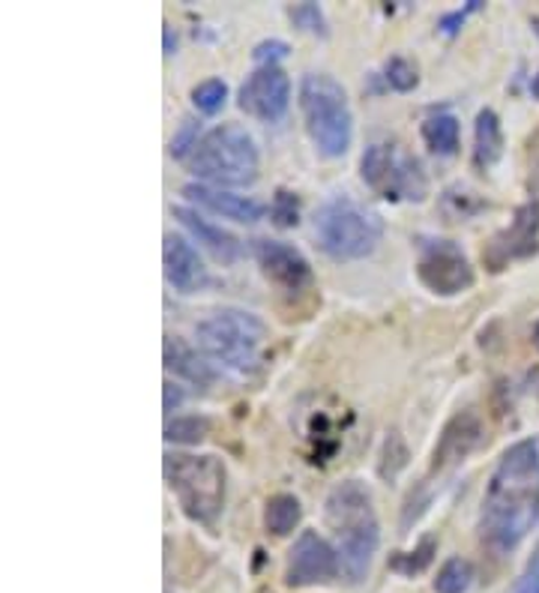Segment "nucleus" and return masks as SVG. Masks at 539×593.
Returning <instances> with one entry per match:
<instances>
[{"label": "nucleus", "instance_id": "aec40b11", "mask_svg": "<svg viewBox=\"0 0 539 593\" xmlns=\"http://www.w3.org/2000/svg\"><path fill=\"white\" fill-rule=\"evenodd\" d=\"M422 141L438 157H455L458 145H462V123L455 114H446V111L434 114L422 123Z\"/></svg>", "mask_w": 539, "mask_h": 593}, {"label": "nucleus", "instance_id": "f03ea898", "mask_svg": "<svg viewBox=\"0 0 539 593\" xmlns=\"http://www.w3.org/2000/svg\"><path fill=\"white\" fill-rule=\"evenodd\" d=\"M323 521L333 531L342 576L347 584H363L381 545V524L369 485L359 480L335 483L323 497Z\"/></svg>", "mask_w": 539, "mask_h": 593}, {"label": "nucleus", "instance_id": "6e6552de", "mask_svg": "<svg viewBox=\"0 0 539 593\" xmlns=\"http://www.w3.org/2000/svg\"><path fill=\"white\" fill-rule=\"evenodd\" d=\"M359 174L371 193L387 201H422L429 195L422 162L395 141H371L359 159Z\"/></svg>", "mask_w": 539, "mask_h": 593}, {"label": "nucleus", "instance_id": "e433bc0d", "mask_svg": "<svg viewBox=\"0 0 539 593\" xmlns=\"http://www.w3.org/2000/svg\"><path fill=\"white\" fill-rule=\"evenodd\" d=\"M530 27H534V34L539 37V15H534V18H530Z\"/></svg>", "mask_w": 539, "mask_h": 593}, {"label": "nucleus", "instance_id": "7c9ffc66", "mask_svg": "<svg viewBox=\"0 0 539 593\" xmlns=\"http://www.w3.org/2000/svg\"><path fill=\"white\" fill-rule=\"evenodd\" d=\"M252 58H255L258 66H275L282 58H287V46L282 39H267V42H258V46H255Z\"/></svg>", "mask_w": 539, "mask_h": 593}, {"label": "nucleus", "instance_id": "cd10ccee", "mask_svg": "<svg viewBox=\"0 0 539 593\" xmlns=\"http://www.w3.org/2000/svg\"><path fill=\"white\" fill-rule=\"evenodd\" d=\"M270 219L275 228H294L299 222V198L291 189H275L273 205H270Z\"/></svg>", "mask_w": 539, "mask_h": 593}, {"label": "nucleus", "instance_id": "72a5a7b5", "mask_svg": "<svg viewBox=\"0 0 539 593\" xmlns=\"http://www.w3.org/2000/svg\"><path fill=\"white\" fill-rule=\"evenodd\" d=\"M166 401H162V405H166V411L171 413V411H177L180 405H183V390L177 387V384H171V381H166Z\"/></svg>", "mask_w": 539, "mask_h": 593}, {"label": "nucleus", "instance_id": "a878e982", "mask_svg": "<svg viewBox=\"0 0 539 593\" xmlns=\"http://www.w3.org/2000/svg\"><path fill=\"white\" fill-rule=\"evenodd\" d=\"M482 201H479L477 195L467 193V189H462V186H450L446 193L441 195V210L443 217L450 219H467L474 217L477 210H482Z\"/></svg>", "mask_w": 539, "mask_h": 593}, {"label": "nucleus", "instance_id": "9d476101", "mask_svg": "<svg viewBox=\"0 0 539 593\" xmlns=\"http://www.w3.org/2000/svg\"><path fill=\"white\" fill-rule=\"evenodd\" d=\"M342 560L335 545H330L318 531H303L287 548L285 584L287 588H315L339 579Z\"/></svg>", "mask_w": 539, "mask_h": 593}, {"label": "nucleus", "instance_id": "4be33fe9", "mask_svg": "<svg viewBox=\"0 0 539 593\" xmlns=\"http://www.w3.org/2000/svg\"><path fill=\"white\" fill-rule=\"evenodd\" d=\"M474 564L465 557H450L443 560L438 576H434V593H467L474 584Z\"/></svg>", "mask_w": 539, "mask_h": 593}, {"label": "nucleus", "instance_id": "4468645a", "mask_svg": "<svg viewBox=\"0 0 539 593\" xmlns=\"http://www.w3.org/2000/svg\"><path fill=\"white\" fill-rule=\"evenodd\" d=\"M162 270H166V282L177 294H198L210 282V273L204 267L201 255L183 234H166V240H162Z\"/></svg>", "mask_w": 539, "mask_h": 593}, {"label": "nucleus", "instance_id": "a211bd4d", "mask_svg": "<svg viewBox=\"0 0 539 593\" xmlns=\"http://www.w3.org/2000/svg\"><path fill=\"white\" fill-rule=\"evenodd\" d=\"M162 360H166V369L180 381H186L192 387H210L216 381L213 366L207 363V357L195 351L192 345H186L177 336H166V345H162Z\"/></svg>", "mask_w": 539, "mask_h": 593}, {"label": "nucleus", "instance_id": "ddd939ff", "mask_svg": "<svg viewBox=\"0 0 539 593\" xmlns=\"http://www.w3.org/2000/svg\"><path fill=\"white\" fill-rule=\"evenodd\" d=\"M539 249V201H527L515 210L510 228L498 231L491 237L489 249L482 258L489 261L491 270H503L510 261L530 258Z\"/></svg>", "mask_w": 539, "mask_h": 593}, {"label": "nucleus", "instance_id": "f257e3e1", "mask_svg": "<svg viewBox=\"0 0 539 593\" xmlns=\"http://www.w3.org/2000/svg\"><path fill=\"white\" fill-rule=\"evenodd\" d=\"M539 521V441L525 437L503 449L482 495L479 536L498 555L525 543Z\"/></svg>", "mask_w": 539, "mask_h": 593}, {"label": "nucleus", "instance_id": "f3484780", "mask_svg": "<svg viewBox=\"0 0 539 593\" xmlns=\"http://www.w3.org/2000/svg\"><path fill=\"white\" fill-rule=\"evenodd\" d=\"M180 195L192 201V205L204 207L210 213H219V217L234 219V222H243V225H252L264 219V205L255 201L249 195H234L228 189H216V186H204V183H186Z\"/></svg>", "mask_w": 539, "mask_h": 593}, {"label": "nucleus", "instance_id": "dca6fc26", "mask_svg": "<svg viewBox=\"0 0 539 593\" xmlns=\"http://www.w3.org/2000/svg\"><path fill=\"white\" fill-rule=\"evenodd\" d=\"M171 217L177 219L180 225L192 234V240L201 243L204 249L213 255L216 261H222V264H234V261H240L243 243H240L231 231L222 228V225H213L210 219H204L195 207L186 205L171 207Z\"/></svg>", "mask_w": 539, "mask_h": 593}, {"label": "nucleus", "instance_id": "9b49d317", "mask_svg": "<svg viewBox=\"0 0 539 593\" xmlns=\"http://www.w3.org/2000/svg\"><path fill=\"white\" fill-rule=\"evenodd\" d=\"M240 109L261 123H279L291 106V78L279 66H258L240 85Z\"/></svg>", "mask_w": 539, "mask_h": 593}, {"label": "nucleus", "instance_id": "c9c22d12", "mask_svg": "<svg viewBox=\"0 0 539 593\" xmlns=\"http://www.w3.org/2000/svg\"><path fill=\"white\" fill-rule=\"evenodd\" d=\"M530 94H534V97L539 99V73L534 75V82H530Z\"/></svg>", "mask_w": 539, "mask_h": 593}, {"label": "nucleus", "instance_id": "6ab92c4d", "mask_svg": "<svg viewBox=\"0 0 539 593\" xmlns=\"http://www.w3.org/2000/svg\"><path fill=\"white\" fill-rule=\"evenodd\" d=\"M503 147H506V138H503L501 118L491 109H482L477 114V126H474V169H494L501 162Z\"/></svg>", "mask_w": 539, "mask_h": 593}, {"label": "nucleus", "instance_id": "2eb2a0df", "mask_svg": "<svg viewBox=\"0 0 539 593\" xmlns=\"http://www.w3.org/2000/svg\"><path fill=\"white\" fill-rule=\"evenodd\" d=\"M482 441V423L474 411L455 413L450 423L443 425L441 441L431 453V473H450L479 447Z\"/></svg>", "mask_w": 539, "mask_h": 593}, {"label": "nucleus", "instance_id": "412c9836", "mask_svg": "<svg viewBox=\"0 0 539 593\" xmlns=\"http://www.w3.org/2000/svg\"><path fill=\"white\" fill-rule=\"evenodd\" d=\"M299 519H303V507H299L297 497L287 495V492L267 497V504H264V531L270 533V536L294 533Z\"/></svg>", "mask_w": 539, "mask_h": 593}, {"label": "nucleus", "instance_id": "b1692460", "mask_svg": "<svg viewBox=\"0 0 539 593\" xmlns=\"http://www.w3.org/2000/svg\"><path fill=\"white\" fill-rule=\"evenodd\" d=\"M228 99V85L222 78H207L201 85L192 87V106L201 114H219Z\"/></svg>", "mask_w": 539, "mask_h": 593}, {"label": "nucleus", "instance_id": "393cba45", "mask_svg": "<svg viewBox=\"0 0 539 593\" xmlns=\"http://www.w3.org/2000/svg\"><path fill=\"white\" fill-rule=\"evenodd\" d=\"M434 548H438L434 536H426V540H422V543H419L414 552H399V555L390 560V567H393L395 572H402V576H417V572H422V569L431 564Z\"/></svg>", "mask_w": 539, "mask_h": 593}, {"label": "nucleus", "instance_id": "473e14b6", "mask_svg": "<svg viewBox=\"0 0 539 593\" xmlns=\"http://www.w3.org/2000/svg\"><path fill=\"white\" fill-rule=\"evenodd\" d=\"M513 593H539V548L537 555L530 557V564H527V569L522 572V579H518Z\"/></svg>", "mask_w": 539, "mask_h": 593}, {"label": "nucleus", "instance_id": "20e7f679", "mask_svg": "<svg viewBox=\"0 0 539 593\" xmlns=\"http://www.w3.org/2000/svg\"><path fill=\"white\" fill-rule=\"evenodd\" d=\"M311 228L318 249L333 261H363L378 249L383 237L381 217L347 193L330 195L315 210Z\"/></svg>", "mask_w": 539, "mask_h": 593}, {"label": "nucleus", "instance_id": "0eeeda50", "mask_svg": "<svg viewBox=\"0 0 539 593\" xmlns=\"http://www.w3.org/2000/svg\"><path fill=\"white\" fill-rule=\"evenodd\" d=\"M299 114L306 133L323 157H345L354 141V114L345 87L327 73H309L299 82Z\"/></svg>", "mask_w": 539, "mask_h": 593}, {"label": "nucleus", "instance_id": "2f4dec72", "mask_svg": "<svg viewBox=\"0 0 539 593\" xmlns=\"http://www.w3.org/2000/svg\"><path fill=\"white\" fill-rule=\"evenodd\" d=\"M482 10V0H470V3H465L462 10H455V13H446L441 18V30L443 34H455L458 27L465 25L467 22V15H474Z\"/></svg>", "mask_w": 539, "mask_h": 593}, {"label": "nucleus", "instance_id": "c756f323", "mask_svg": "<svg viewBox=\"0 0 539 593\" xmlns=\"http://www.w3.org/2000/svg\"><path fill=\"white\" fill-rule=\"evenodd\" d=\"M198 133H201V123L195 121V118H183V123H180L177 135L171 138V145H168V150H171V157L174 159H189V153L198 147Z\"/></svg>", "mask_w": 539, "mask_h": 593}, {"label": "nucleus", "instance_id": "4c0bfd02", "mask_svg": "<svg viewBox=\"0 0 539 593\" xmlns=\"http://www.w3.org/2000/svg\"><path fill=\"white\" fill-rule=\"evenodd\" d=\"M534 345L539 348V321H537V328H534Z\"/></svg>", "mask_w": 539, "mask_h": 593}, {"label": "nucleus", "instance_id": "f704fd0d", "mask_svg": "<svg viewBox=\"0 0 539 593\" xmlns=\"http://www.w3.org/2000/svg\"><path fill=\"white\" fill-rule=\"evenodd\" d=\"M162 37H166V58H171L174 54V49H177V37H174V30L166 25V30H162Z\"/></svg>", "mask_w": 539, "mask_h": 593}, {"label": "nucleus", "instance_id": "7ed1b4c3", "mask_svg": "<svg viewBox=\"0 0 539 593\" xmlns=\"http://www.w3.org/2000/svg\"><path fill=\"white\" fill-rule=\"evenodd\" d=\"M192 177L216 189H240L258 181L261 153L252 133L240 123H219L216 129L201 135L198 147L186 159Z\"/></svg>", "mask_w": 539, "mask_h": 593}, {"label": "nucleus", "instance_id": "39448f33", "mask_svg": "<svg viewBox=\"0 0 539 593\" xmlns=\"http://www.w3.org/2000/svg\"><path fill=\"white\" fill-rule=\"evenodd\" d=\"M166 483L177 497L183 516L195 524L213 528L225 509L228 471L213 453H168Z\"/></svg>", "mask_w": 539, "mask_h": 593}, {"label": "nucleus", "instance_id": "423d86ee", "mask_svg": "<svg viewBox=\"0 0 539 593\" xmlns=\"http://www.w3.org/2000/svg\"><path fill=\"white\" fill-rule=\"evenodd\" d=\"M195 339L207 360L234 375H252L261 363L267 324L246 309H219L195 324Z\"/></svg>", "mask_w": 539, "mask_h": 593}, {"label": "nucleus", "instance_id": "1a4fd4ad", "mask_svg": "<svg viewBox=\"0 0 539 593\" xmlns=\"http://www.w3.org/2000/svg\"><path fill=\"white\" fill-rule=\"evenodd\" d=\"M417 249V279L422 282V288H429L438 297H455L474 288L477 273L458 243L443 240V237H422Z\"/></svg>", "mask_w": 539, "mask_h": 593}, {"label": "nucleus", "instance_id": "f8f14e48", "mask_svg": "<svg viewBox=\"0 0 539 593\" xmlns=\"http://www.w3.org/2000/svg\"><path fill=\"white\" fill-rule=\"evenodd\" d=\"M252 255L264 270V276L275 282L287 294H299V291L315 285V273H311L306 255L294 249V246H287V243L258 237V240H252Z\"/></svg>", "mask_w": 539, "mask_h": 593}, {"label": "nucleus", "instance_id": "c85d7f7f", "mask_svg": "<svg viewBox=\"0 0 539 593\" xmlns=\"http://www.w3.org/2000/svg\"><path fill=\"white\" fill-rule=\"evenodd\" d=\"M287 15H291V22H294L299 30L315 34V37H327V18H323L318 3H297V7L287 10Z\"/></svg>", "mask_w": 539, "mask_h": 593}, {"label": "nucleus", "instance_id": "5701e85b", "mask_svg": "<svg viewBox=\"0 0 539 593\" xmlns=\"http://www.w3.org/2000/svg\"><path fill=\"white\" fill-rule=\"evenodd\" d=\"M210 435V420L189 413V417H174L166 425V441L168 444H180V447H195L201 444L204 437Z\"/></svg>", "mask_w": 539, "mask_h": 593}, {"label": "nucleus", "instance_id": "bb28decb", "mask_svg": "<svg viewBox=\"0 0 539 593\" xmlns=\"http://www.w3.org/2000/svg\"><path fill=\"white\" fill-rule=\"evenodd\" d=\"M383 82L399 90V94H407L419 85L417 63H411L407 58H390L387 66H383Z\"/></svg>", "mask_w": 539, "mask_h": 593}]
</instances>
